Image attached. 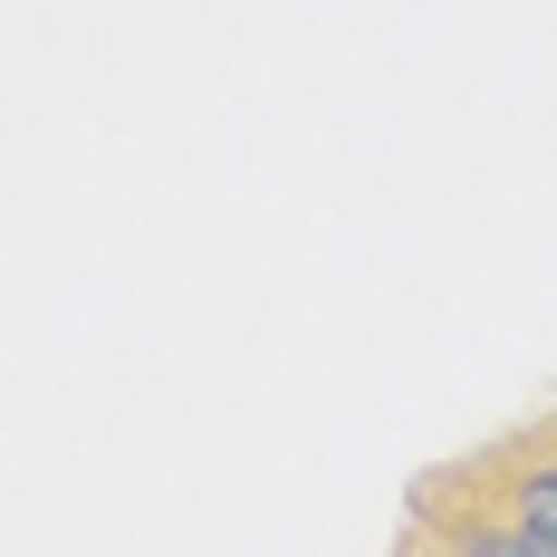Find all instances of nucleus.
Returning a JSON list of instances; mask_svg holds the SVG:
<instances>
[{
	"label": "nucleus",
	"instance_id": "nucleus-4",
	"mask_svg": "<svg viewBox=\"0 0 557 557\" xmlns=\"http://www.w3.org/2000/svg\"><path fill=\"white\" fill-rule=\"evenodd\" d=\"M548 413H557V404H548Z\"/></svg>",
	"mask_w": 557,
	"mask_h": 557
},
{
	"label": "nucleus",
	"instance_id": "nucleus-1",
	"mask_svg": "<svg viewBox=\"0 0 557 557\" xmlns=\"http://www.w3.org/2000/svg\"><path fill=\"white\" fill-rule=\"evenodd\" d=\"M443 471L471 491V500L500 509L539 557H557V413L519 423V433H491V443H471V451H451Z\"/></svg>",
	"mask_w": 557,
	"mask_h": 557
},
{
	"label": "nucleus",
	"instance_id": "nucleus-2",
	"mask_svg": "<svg viewBox=\"0 0 557 557\" xmlns=\"http://www.w3.org/2000/svg\"><path fill=\"white\" fill-rule=\"evenodd\" d=\"M404 529H423L443 557H539V548H529V539L500 519V509L471 500L451 471H423V481H413V509H404Z\"/></svg>",
	"mask_w": 557,
	"mask_h": 557
},
{
	"label": "nucleus",
	"instance_id": "nucleus-3",
	"mask_svg": "<svg viewBox=\"0 0 557 557\" xmlns=\"http://www.w3.org/2000/svg\"><path fill=\"white\" fill-rule=\"evenodd\" d=\"M394 557H443V548H433V539H423V529H404V548H394Z\"/></svg>",
	"mask_w": 557,
	"mask_h": 557
}]
</instances>
